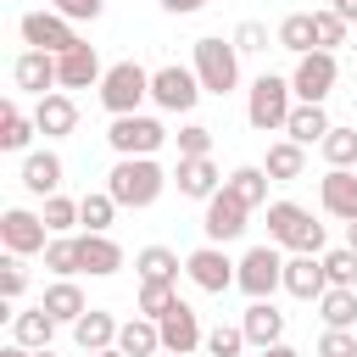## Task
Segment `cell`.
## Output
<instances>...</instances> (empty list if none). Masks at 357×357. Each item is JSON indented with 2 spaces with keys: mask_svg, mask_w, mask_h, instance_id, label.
Returning a JSON list of instances; mask_svg holds the SVG:
<instances>
[{
  "mask_svg": "<svg viewBox=\"0 0 357 357\" xmlns=\"http://www.w3.org/2000/svg\"><path fill=\"white\" fill-rule=\"evenodd\" d=\"M346 245H351V251H357V218H351V223H346Z\"/></svg>",
  "mask_w": 357,
  "mask_h": 357,
  "instance_id": "obj_52",
  "label": "cell"
},
{
  "mask_svg": "<svg viewBox=\"0 0 357 357\" xmlns=\"http://www.w3.org/2000/svg\"><path fill=\"white\" fill-rule=\"evenodd\" d=\"M234 50H240V56H257V50H268V28L245 17V22L234 28Z\"/></svg>",
  "mask_w": 357,
  "mask_h": 357,
  "instance_id": "obj_46",
  "label": "cell"
},
{
  "mask_svg": "<svg viewBox=\"0 0 357 357\" xmlns=\"http://www.w3.org/2000/svg\"><path fill=\"white\" fill-rule=\"evenodd\" d=\"M318 318H324V329H351L357 324V284H329L318 296Z\"/></svg>",
  "mask_w": 357,
  "mask_h": 357,
  "instance_id": "obj_30",
  "label": "cell"
},
{
  "mask_svg": "<svg viewBox=\"0 0 357 357\" xmlns=\"http://www.w3.org/2000/svg\"><path fill=\"white\" fill-rule=\"evenodd\" d=\"M162 351H178V357H190L195 346H206V329H201V312L190 307V301H173L162 318Z\"/></svg>",
  "mask_w": 357,
  "mask_h": 357,
  "instance_id": "obj_14",
  "label": "cell"
},
{
  "mask_svg": "<svg viewBox=\"0 0 357 357\" xmlns=\"http://www.w3.org/2000/svg\"><path fill=\"white\" fill-rule=\"evenodd\" d=\"M134 273H139V279H173V284H178L184 262H178V251H167V245H145V251H134Z\"/></svg>",
  "mask_w": 357,
  "mask_h": 357,
  "instance_id": "obj_34",
  "label": "cell"
},
{
  "mask_svg": "<svg viewBox=\"0 0 357 357\" xmlns=\"http://www.w3.org/2000/svg\"><path fill=\"white\" fill-rule=\"evenodd\" d=\"M112 218H117V201H112V190H89V195L78 201V223H84L89 234H106V229H112Z\"/></svg>",
  "mask_w": 357,
  "mask_h": 357,
  "instance_id": "obj_35",
  "label": "cell"
},
{
  "mask_svg": "<svg viewBox=\"0 0 357 357\" xmlns=\"http://www.w3.org/2000/svg\"><path fill=\"white\" fill-rule=\"evenodd\" d=\"M329 11H335V17H346V22H357V0H329Z\"/></svg>",
  "mask_w": 357,
  "mask_h": 357,
  "instance_id": "obj_49",
  "label": "cell"
},
{
  "mask_svg": "<svg viewBox=\"0 0 357 357\" xmlns=\"http://www.w3.org/2000/svg\"><path fill=\"white\" fill-rule=\"evenodd\" d=\"M268 184H273V178H268V167H262V162H245V167H234V173L223 178V190H229L234 201H245L251 212H257V206H268Z\"/></svg>",
  "mask_w": 357,
  "mask_h": 357,
  "instance_id": "obj_28",
  "label": "cell"
},
{
  "mask_svg": "<svg viewBox=\"0 0 357 357\" xmlns=\"http://www.w3.org/2000/svg\"><path fill=\"white\" fill-rule=\"evenodd\" d=\"M0 357H33V351H28V346H17V340H11V346H6V351H0Z\"/></svg>",
  "mask_w": 357,
  "mask_h": 357,
  "instance_id": "obj_51",
  "label": "cell"
},
{
  "mask_svg": "<svg viewBox=\"0 0 357 357\" xmlns=\"http://www.w3.org/2000/svg\"><path fill=\"white\" fill-rule=\"evenodd\" d=\"M22 290H28V257L6 251V262H0V301L11 307V301H22Z\"/></svg>",
  "mask_w": 357,
  "mask_h": 357,
  "instance_id": "obj_39",
  "label": "cell"
},
{
  "mask_svg": "<svg viewBox=\"0 0 357 357\" xmlns=\"http://www.w3.org/2000/svg\"><path fill=\"white\" fill-rule=\"evenodd\" d=\"M234 284H240L251 301H268L273 290H284V257H279V245H273V240H268V245H251V251L240 257Z\"/></svg>",
  "mask_w": 357,
  "mask_h": 357,
  "instance_id": "obj_6",
  "label": "cell"
},
{
  "mask_svg": "<svg viewBox=\"0 0 357 357\" xmlns=\"http://www.w3.org/2000/svg\"><path fill=\"white\" fill-rule=\"evenodd\" d=\"M33 123H39L45 139H67V134L78 128V106H73V95H67V89L39 95V100H33Z\"/></svg>",
  "mask_w": 357,
  "mask_h": 357,
  "instance_id": "obj_20",
  "label": "cell"
},
{
  "mask_svg": "<svg viewBox=\"0 0 357 357\" xmlns=\"http://www.w3.org/2000/svg\"><path fill=\"white\" fill-rule=\"evenodd\" d=\"M33 357H56V351H50V346H39V351H33Z\"/></svg>",
  "mask_w": 357,
  "mask_h": 357,
  "instance_id": "obj_54",
  "label": "cell"
},
{
  "mask_svg": "<svg viewBox=\"0 0 357 357\" xmlns=\"http://www.w3.org/2000/svg\"><path fill=\"white\" fill-rule=\"evenodd\" d=\"M167 178H173V173H162L156 156H117L112 173H106V190H112L117 206L145 212V206H156V195L167 190Z\"/></svg>",
  "mask_w": 357,
  "mask_h": 357,
  "instance_id": "obj_1",
  "label": "cell"
},
{
  "mask_svg": "<svg viewBox=\"0 0 357 357\" xmlns=\"http://www.w3.org/2000/svg\"><path fill=\"white\" fill-rule=\"evenodd\" d=\"M273 45H279V50H290V56H307V50H318V28H312V11H290V17L273 28Z\"/></svg>",
  "mask_w": 357,
  "mask_h": 357,
  "instance_id": "obj_32",
  "label": "cell"
},
{
  "mask_svg": "<svg viewBox=\"0 0 357 357\" xmlns=\"http://www.w3.org/2000/svg\"><path fill=\"white\" fill-rule=\"evenodd\" d=\"M61 173H67V167H61L56 151H28V156H22V190H28V195H56V190H61Z\"/></svg>",
  "mask_w": 357,
  "mask_h": 357,
  "instance_id": "obj_23",
  "label": "cell"
},
{
  "mask_svg": "<svg viewBox=\"0 0 357 357\" xmlns=\"http://www.w3.org/2000/svg\"><path fill=\"white\" fill-rule=\"evenodd\" d=\"M45 268H50L56 279H73V273H78V234H50V245H45Z\"/></svg>",
  "mask_w": 357,
  "mask_h": 357,
  "instance_id": "obj_36",
  "label": "cell"
},
{
  "mask_svg": "<svg viewBox=\"0 0 357 357\" xmlns=\"http://www.w3.org/2000/svg\"><path fill=\"white\" fill-rule=\"evenodd\" d=\"M251 357H301V351H296V346H284V340H279V346H262V351H251Z\"/></svg>",
  "mask_w": 357,
  "mask_h": 357,
  "instance_id": "obj_50",
  "label": "cell"
},
{
  "mask_svg": "<svg viewBox=\"0 0 357 357\" xmlns=\"http://www.w3.org/2000/svg\"><path fill=\"white\" fill-rule=\"evenodd\" d=\"M45 312L56 318V324H78L84 312H89V301H84V290L73 284V279H56V284H45Z\"/></svg>",
  "mask_w": 357,
  "mask_h": 357,
  "instance_id": "obj_29",
  "label": "cell"
},
{
  "mask_svg": "<svg viewBox=\"0 0 357 357\" xmlns=\"http://www.w3.org/2000/svg\"><path fill=\"white\" fill-rule=\"evenodd\" d=\"M173 139H178V156H212V128L206 123H184Z\"/></svg>",
  "mask_w": 357,
  "mask_h": 357,
  "instance_id": "obj_44",
  "label": "cell"
},
{
  "mask_svg": "<svg viewBox=\"0 0 357 357\" xmlns=\"http://www.w3.org/2000/svg\"><path fill=\"white\" fill-rule=\"evenodd\" d=\"M123 268V245L112 240V234H78V273H89V279H112Z\"/></svg>",
  "mask_w": 357,
  "mask_h": 357,
  "instance_id": "obj_21",
  "label": "cell"
},
{
  "mask_svg": "<svg viewBox=\"0 0 357 357\" xmlns=\"http://www.w3.org/2000/svg\"><path fill=\"white\" fill-rule=\"evenodd\" d=\"M33 134H39V123H33L17 100H6V106H0V151H28Z\"/></svg>",
  "mask_w": 357,
  "mask_h": 357,
  "instance_id": "obj_33",
  "label": "cell"
},
{
  "mask_svg": "<svg viewBox=\"0 0 357 357\" xmlns=\"http://www.w3.org/2000/svg\"><path fill=\"white\" fill-rule=\"evenodd\" d=\"M50 11H61V17H73V22H95V17L106 11V0H56Z\"/></svg>",
  "mask_w": 357,
  "mask_h": 357,
  "instance_id": "obj_47",
  "label": "cell"
},
{
  "mask_svg": "<svg viewBox=\"0 0 357 357\" xmlns=\"http://www.w3.org/2000/svg\"><path fill=\"white\" fill-rule=\"evenodd\" d=\"M184 273H190V284L195 290H206V296H223L229 284H234V273H240V262H229L223 257V245H195L190 257H184Z\"/></svg>",
  "mask_w": 357,
  "mask_h": 357,
  "instance_id": "obj_11",
  "label": "cell"
},
{
  "mask_svg": "<svg viewBox=\"0 0 357 357\" xmlns=\"http://www.w3.org/2000/svg\"><path fill=\"white\" fill-rule=\"evenodd\" d=\"M106 145H112L117 156H156V151L167 145V128H162L156 117H145V112H128V117H112Z\"/></svg>",
  "mask_w": 357,
  "mask_h": 357,
  "instance_id": "obj_7",
  "label": "cell"
},
{
  "mask_svg": "<svg viewBox=\"0 0 357 357\" xmlns=\"http://www.w3.org/2000/svg\"><path fill=\"white\" fill-rule=\"evenodd\" d=\"M318 357H357V335L351 329H324L318 335Z\"/></svg>",
  "mask_w": 357,
  "mask_h": 357,
  "instance_id": "obj_45",
  "label": "cell"
},
{
  "mask_svg": "<svg viewBox=\"0 0 357 357\" xmlns=\"http://www.w3.org/2000/svg\"><path fill=\"white\" fill-rule=\"evenodd\" d=\"M89 357H128L123 346H106V351H89Z\"/></svg>",
  "mask_w": 357,
  "mask_h": 357,
  "instance_id": "obj_53",
  "label": "cell"
},
{
  "mask_svg": "<svg viewBox=\"0 0 357 357\" xmlns=\"http://www.w3.org/2000/svg\"><path fill=\"white\" fill-rule=\"evenodd\" d=\"M245 218H251V206H245V201H234L229 190H218V195L206 201L201 234H206L212 245H229V240H240V234H245Z\"/></svg>",
  "mask_w": 357,
  "mask_h": 357,
  "instance_id": "obj_13",
  "label": "cell"
},
{
  "mask_svg": "<svg viewBox=\"0 0 357 357\" xmlns=\"http://www.w3.org/2000/svg\"><path fill=\"white\" fill-rule=\"evenodd\" d=\"M145 100H151V73H145L139 61H112L106 78H100V106H106V117H128V112H139Z\"/></svg>",
  "mask_w": 357,
  "mask_h": 357,
  "instance_id": "obj_5",
  "label": "cell"
},
{
  "mask_svg": "<svg viewBox=\"0 0 357 357\" xmlns=\"http://www.w3.org/2000/svg\"><path fill=\"white\" fill-rule=\"evenodd\" d=\"M117 329H123V324H117L106 307H89V312L73 324V340H78V351L89 357V351H106V346H117Z\"/></svg>",
  "mask_w": 357,
  "mask_h": 357,
  "instance_id": "obj_24",
  "label": "cell"
},
{
  "mask_svg": "<svg viewBox=\"0 0 357 357\" xmlns=\"http://www.w3.org/2000/svg\"><path fill=\"white\" fill-rule=\"evenodd\" d=\"M173 301H178V284H173V279H139V301H134V307H139L145 318H162Z\"/></svg>",
  "mask_w": 357,
  "mask_h": 357,
  "instance_id": "obj_37",
  "label": "cell"
},
{
  "mask_svg": "<svg viewBox=\"0 0 357 357\" xmlns=\"http://www.w3.org/2000/svg\"><path fill=\"white\" fill-rule=\"evenodd\" d=\"M56 73H61V89H100V78H106L95 45H84V39H78L67 56H56Z\"/></svg>",
  "mask_w": 357,
  "mask_h": 357,
  "instance_id": "obj_19",
  "label": "cell"
},
{
  "mask_svg": "<svg viewBox=\"0 0 357 357\" xmlns=\"http://www.w3.org/2000/svg\"><path fill=\"white\" fill-rule=\"evenodd\" d=\"M329 128H335V123H329V112H324L318 100H296V112H290V123H284V134H290L296 145H324Z\"/></svg>",
  "mask_w": 357,
  "mask_h": 357,
  "instance_id": "obj_27",
  "label": "cell"
},
{
  "mask_svg": "<svg viewBox=\"0 0 357 357\" xmlns=\"http://www.w3.org/2000/svg\"><path fill=\"white\" fill-rule=\"evenodd\" d=\"M268 240L273 245H290V251H312V257H324V223L307 212V206H296V201H268Z\"/></svg>",
  "mask_w": 357,
  "mask_h": 357,
  "instance_id": "obj_3",
  "label": "cell"
},
{
  "mask_svg": "<svg viewBox=\"0 0 357 357\" xmlns=\"http://www.w3.org/2000/svg\"><path fill=\"white\" fill-rule=\"evenodd\" d=\"M284 290H290L296 301H318V296L329 290L324 257H312V251H296V257H284Z\"/></svg>",
  "mask_w": 357,
  "mask_h": 357,
  "instance_id": "obj_17",
  "label": "cell"
},
{
  "mask_svg": "<svg viewBox=\"0 0 357 357\" xmlns=\"http://www.w3.org/2000/svg\"><path fill=\"white\" fill-rule=\"evenodd\" d=\"M240 329H245L251 351L279 346V340H284V312L273 307V296H268V301H251V307H245V318H240Z\"/></svg>",
  "mask_w": 357,
  "mask_h": 357,
  "instance_id": "obj_22",
  "label": "cell"
},
{
  "mask_svg": "<svg viewBox=\"0 0 357 357\" xmlns=\"http://www.w3.org/2000/svg\"><path fill=\"white\" fill-rule=\"evenodd\" d=\"M17 33H22L28 50H50V56H67V50L78 45L73 17H61V11H28V17L17 22Z\"/></svg>",
  "mask_w": 357,
  "mask_h": 357,
  "instance_id": "obj_8",
  "label": "cell"
},
{
  "mask_svg": "<svg viewBox=\"0 0 357 357\" xmlns=\"http://www.w3.org/2000/svg\"><path fill=\"white\" fill-rule=\"evenodd\" d=\"M190 67H195V78H201L206 95H229V89L240 84V50H234V39H218V33L195 39Z\"/></svg>",
  "mask_w": 357,
  "mask_h": 357,
  "instance_id": "obj_4",
  "label": "cell"
},
{
  "mask_svg": "<svg viewBox=\"0 0 357 357\" xmlns=\"http://www.w3.org/2000/svg\"><path fill=\"white\" fill-rule=\"evenodd\" d=\"M262 167H268V178H273V184H296V178L307 173V145H296V139L284 134V139H273V145H268Z\"/></svg>",
  "mask_w": 357,
  "mask_h": 357,
  "instance_id": "obj_25",
  "label": "cell"
},
{
  "mask_svg": "<svg viewBox=\"0 0 357 357\" xmlns=\"http://www.w3.org/2000/svg\"><path fill=\"white\" fill-rule=\"evenodd\" d=\"M318 151H324L329 167H357V128H329Z\"/></svg>",
  "mask_w": 357,
  "mask_h": 357,
  "instance_id": "obj_38",
  "label": "cell"
},
{
  "mask_svg": "<svg viewBox=\"0 0 357 357\" xmlns=\"http://www.w3.org/2000/svg\"><path fill=\"white\" fill-rule=\"evenodd\" d=\"M290 112H296V89H290V78L262 73V78L251 84V95H245V123H251L257 134H284Z\"/></svg>",
  "mask_w": 357,
  "mask_h": 357,
  "instance_id": "obj_2",
  "label": "cell"
},
{
  "mask_svg": "<svg viewBox=\"0 0 357 357\" xmlns=\"http://www.w3.org/2000/svg\"><path fill=\"white\" fill-rule=\"evenodd\" d=\"M206 0H162V11H173V17H195Z\"/></svg>",
  "mask_w": 357,
  "mask_h": 357,
  "instance_id": "obj_48",
  "label": "cell"
},
{
  "mask_svg": "<svg viewBox=\"0 0 357 357\" xmlns=\"http://www.w3.org/2000/svg\"><path fill=\"white\" fill-rule=\"evenodd\" d=\"M45 223H50V234H73V223H78V201H67L61 190L56 195H45V212H39Z\"/></svg>",
  "mask_w": 357,
  "mask_h": 357,
  "instance_id": "obj_41",
  "label": "cell"
},
{
  "mask_svg": "<svg viewBox=\"0 0 357 357\" xmlns=\"http://www.w3.org/2000/svg\"><path fill=\"white\" fill-rule=\"evenodd\" d=\"M0 245L17 251V257H33V251L50 245V223L28 206H11V212H0Z\"/></svg>",
  "mask_w": 357,
  "mask_h": 357,
  "instance_id": "obj_12",
  "label": "cell"
},
{
  "mask_svg": "<svg viewBox=\"0 0 357 357\" xmlns=\"http://www.w3.org/2000/svg\"><path fill=\"white\" fill-rule=\"evenodd\" d=\"M11 340H17V346H28V351H39V346H50V340H56V318L45 312V301H39V307L11 312Z\"/></svg>",
  "mask_w": 357,
  "mask_h": 357,
  "instance_id": "obj_26",
  "label": "cell"
},
{
  "mask_svg": "<svg viewBox=\"0 0 357 357\" xmlns=\"http://www.w3.org/2000/svg\"><path fill=\"white\" fill-rule=\"evenodd\" d=\"M251 340H245V329L240 324H218V329H206V357H240Z\"/></svg>",
  "mask_w": 357,
  "mask_h": 357,
  "instance_id": "obj_40",
  "label": "cell"
},
{
  "mask_svg": "<svg viewBox=\"0 0 357 357\" xmlns=\"http://www.w3.org/2000/svg\"><path fill=\"white\" fill-rule=\"evenodd\" d=\"M156 357H178V351H156Z\"/></svg>",
  "mask_w": 357,
  "mask_h": 357,
  "instance_id": "obj_55",
  "label": "cell"
},
{
  "mask_svg": "<svg viewBox=\"0 0 357 357\" xmlns=\"http://www.w3.org/2000/svg\"><path fill=\"white\" fill-rule=\"evenodd\" d=\"M324 273H329V284H357V251L351 245L324 251Z\"/></svg>",
  "mask_w": 357,
  "mask_h": 357,
  "instance_id": "obj_43",
  "label": "cell"
},
{
  "mask_svg": "<svg viewBox=\"0 0 357 357\" xmlns=\"http://www.w3.org/2000/svg\"><path fill=\"white\" fill-rule=\"evenodd\" d=\"M117 346L128 351V357H156L162 351V324L156 318H123V329H117Z\"/></svg>",
  "mask_w": 357,
  "mask_h": 357,
  "instance_id": "obj_31",
  "label": "cell"
},
{
  "mask_svg": "<svg viewBox=\"0 0 357 357\" xmlns=\"http://www.w3.org/2000/svg\"><path fill=\"white\" fill-rule=\"evenodd\" d=\"M312 28H318V50H335V45H346V28H351V22L324 6V11H312Z\"/></svg>",
  "mask_w": 357,
  "mask_h": 357,
  "instance_id": "obj_42",
  "label": "cell"
},
{
  "mask_svg": "<svg viewBox=\"0 0 357 357\" xmlns=\"http://www.w3.org/2000/svg\"><path fill=\"white\" fill-rule=\"evenodd\" d=\"M201 95H206V89H201L195 67H178V61H167V67H156V73H151V100H156L162 112H190Z\"/></svg>",
  "mask_w": 357,
  "mask_h": 357,
  "instance_id": "obj_9",
  "label": "cell"
},
{
  "mask_svg": "<svg viewBox=\"0 0 357 357\" xmlns=\"http://www.w3.org/2000/svg\"><path fill=\"white\" fill-rule=\"evenodd\" d=\"M11 84H17V89H28L33 100H39V95H50V89H61L56 56H50V50H22V56L11 61Z\"/></svg>",
  "mask_w": 357,
  "mask_h": 357,
  "instance_id": "obj_15",
  "label": "cell"
},
{
  "mask_svg": "<svg viewBox=\"0 0 357 357\" xmlns=\"http://www.w3.org/2000/svg\"><path fill=\"white\" fill-rule=\"evenodd\" d=\"M318 201H324L329 218L351 223V218H357V167H329V173L318 178Z\"/></svg>",
  "mask_w": 357,
  "mask_h": 357,
  "instance_id": "obj_18",
  "label": "cell"
},
{
  "mask_svg": "<svg viewBox=\"0 0 357 357\" xmlns=\"http://www.w3.org/2000/svg\"><path fill=\"white\" fill-rule=\"evenodd\" d=\"M173 184H178V195H190V201H212V195L223 190V173H218L212 156H178Z\"/></svg>",
  "mask_w": 357,
  "mask_h": 357,
  "instance_id": "obj_16",
  "label": "cell"
},
{
  "mask_svg": "<svg viewBox=\"0 0 357 357\" xmlns=\"http://www.w3.org/2000/svg\"><path fill=\"white\" fill-rule=\"evenodd\" d=\"M335 78H340V67H335V50H307V56H296V73H290V89H296V100H329V89H335Z\"/></svg>",
  "mask_w": 357,
  "mask_h": 357,
  "instance_id": "obj_10",
  "label": "cell"
}]
</instances>
